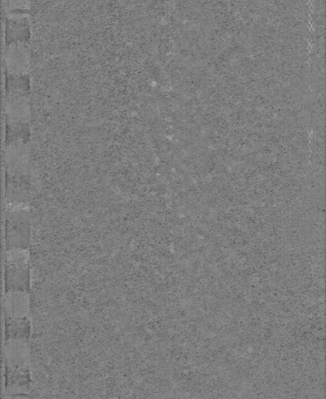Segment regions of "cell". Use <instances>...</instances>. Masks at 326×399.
Returning a JSON list of instances; mask_svg holds the SVG:
<instances>
[{"mask_svg": "<svg viewBox=\"0 0 326 399\" xmlns=\"http://www.w3.org/2000/svg\"><path fill=\"white\" fill-rule=\"evenodd\" d=\"M5 359L6 386H26L30 382L28 338H6Z\"/></svg>", "mask_w": 326, "mask_h": 399, "instance_id": "7a4b0ae2", "label": "cell"}, {"mask_svg": "<svg viewBox=\"0 0 326 399\" xmlns=\"http://www.w3.org/2000/svg\"><path fill=\"white\" fill-rule=\"evenodd\" d=\"M30 51L24 42L9 43L6 50V69L10 75H24L29 70Z\"/></svg>", "mask_w": 326, "mask_h": 399, "instance_id": "277c9868", "label": "cell"}, {"mask_svg": "<svg viewBox=\"0 0 326 399\" xmlns=\"http://www.w3.org/2000/svg\"><path fill=\"white\" fill-rule=\"evenodd\" d=\"M5 288L8 290L29 291V252L28 248L6 250Z\"/></svg>", "mask_w": 326, "mask_h": 399, "instance_id": "3957f363", "label": "cell"}, {"mask_svg": "<svg viewBox=\"0 0 326 399\" xmlns=\"http://www.w3.org/2000/svg\"><path fill=\"white\" fill-rule=\"evenodd\" d=\"M8 6L10 11H23L29 10L31 3L30 0H8Z\"/></svg>", "mask_w": 326, "mask_h": 399, "instance_id": "5b68a950", "label": "cell"}, {"mask_svg": "<svg viewBox=\"0 0 326 399\" xmlns=\"http://www.w3.org/2000/svg\"><path fill=\"white\" fill-rule=\"evenodd\" d=\"M6 338H29L30 295L28 291H6L4 297Z\"/></svg>", "mask_w": 326, "mask_h": 399, "instance_id": "6da1fadb", "label": "cell"}]
</instances>
